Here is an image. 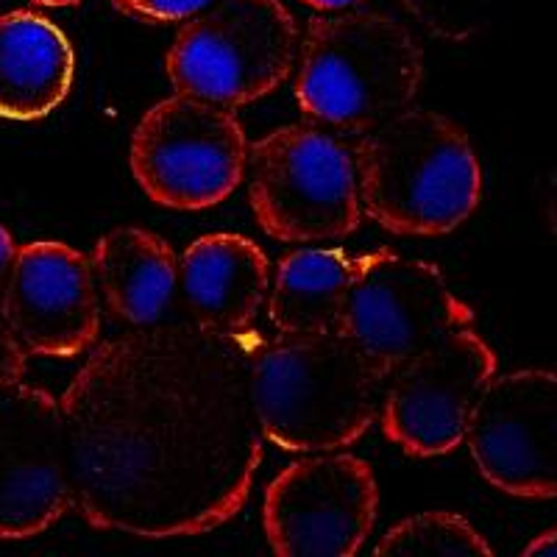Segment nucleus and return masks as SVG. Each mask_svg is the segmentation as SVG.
Returning a JSON list of instances; mask_svg holds the SVG:
<instances>
[{"label":"nucleus","mask_w":557,"mask_h":557,"mask_svg":"<svg viewBox=\"0 0 557 557\" xmlns=\"http://www.w3.org/2000/svg\"><path fill=\"white\" fill-rule=\"evenodd\" d=\"M89 262L114 321L128 330L165 321L178 293V257L165 237L143 226H114L98 237Z\"/></svg>","instance_id":"obj_16"},{"label":"nucleus","mask_w":557,"mask_h":557,"mask_svg":"<svg viewBox=\"0 0 557 557\" xmlns=\"http://www.w3.org/2000/svg\"><path fill=\"white\" fill-rule=\"evenodd\" d=\"M17 243H14L12 232H9L3 223H0V301H3V293H7L9 276H12L14 257H17Z\"/></svg>","instance_id":"obj_22"},{"label":"nucleus","mask_w":557,"mask_h":557,"mask_svg":"<svg viewBox=\"0 0 557 557\" xmlns=\"http://www.w3.org/2000/svg\"><path fill=\"white\" fill-rule=\"evenodd\" d=\"M32 357L70 360L98 343L101 293L87 253L62 240L23 243L0 301Z\"/></svg>","instance_id":"obj_13"},{"label":"nucleus","mask_w":557,"mask_h":557,"mask_svg":"<svg viewBox=\"0 0 557 557\" xmlns=\"http://www.w3.org/2000/svg\"><path fill=\"white\" fill-rule=\"evenodd\" d=\"M380 513L374 466L346 449L310 451L262 494V535L278 557H351Z\"/></svg>","instance_id":"obj_8"},{"label":"nucleus","mask_w":557,"mask_h":557,"mask_svg":"<svg viewBox=\"0 0 557 557\" xmlns=\"http://www.w3.org/2000/svg\"><path fill=\"white\" fill-rule=\"evenodd\" d=\"M117 12L143 23H187L215 0H109Z\"/></svg>","instance_id":"obj_20"},{"label":"nucleus","mask_w":557,"mask_h":557,"mask_svg":"<svg viewBox=\"0 0 557 557\" xmlns=\"http://www.w3.org/2000/svg\"><path fill=\"white\" fill-rule=\"evenodd\" d=\"M301 7L312 9L318 14H332V12H346V9L357 7L360 0H298Z\"/></svg>","instance_id":"obj_24"},{"label":"nucleus","mask_w":557,"mask_h":557,"mask_svg":"<svg viewBox=\"0 0 557 557\" xmlns=\"http://www.w3.org/2000/svg\"><path fill=\"white\" fill-rule=\"evenodd\" d=\"M351 151L362 215L391 235L444 237L480 209L474 143L435 109H401L360 134Z\"/></svg>","instance_id":"obj_4"},{"label":"nucleus","mask_w":557,"mask_h":557,"mask_svg":"<svg viewBox=\"0 0 557 557\" xmlns=\"http://www.w3.org/2000/svg\"><path fill=\"white\" fill-rule=\"evenodd\" d=\"M424 82L416 34L371 9L318 14L298 37L293 98L310 126L366 134L412 107Z\"/></svg>","instance_id":"obj_3"},{"label":"nucleus","mask_w":557,"mask_h":557,"mask_svg":"<svg viewBox=\"0 0 557 557\" xmlns=\"http://www.w3.org/2000/svg\"><path fill=\"white\" fill-rule=\"evenodd\" d=\"M76 78L67 34L34 12L0 14V117L42 121L62 107Z\"/></svg>","instance_id":"obj_15"},{"label":"nucleus","mask_w":557,"mask_h":557,"mask_svg":"<svg viewBox=\"0 0 557 557\" xmlns=\"http://www.w3.org/2000/svg\"><path fill=\"white\" fill-rule=\"evenodd\" d=\"M298 37L282 0H215L178 26L165 73L182 96L240 109L290 78Z\"/></svg>","instance_id":"obj_6"},{"label":"nucleus","mask_w":557,"mask_h":557,"mask_svg":"<svg viewBox=\"0 0 557 557\" xmlns=\"http://www.w3.org/2000/svg\"><path fill=\"white\" fill-rule=\"evenodd\" d=\"M374 555L494 557V546L480 527L455 510H424L382 532Z\"/></svg>","instance_id":"obj_18"},{"label":"nucleus","mask_w":557,"mask_h":557,"mask_svg":"<svg viewBox=\"0 0 557 557\" xmlns=\"http://www.w3.org/2000/svg\"><path fill=\"white\" fill-rule=\"evenodd\" d=\"M73 510L62 405L17 382L0 391V541H28Z\"/></svg>","instance_id":"obj_12"},{"label":"nucleus","mask_w":557,"mask_h":557,"mask_svg":"<svg viewBox=\"0 0 557 557\" xmlns=\"http://www.w3.org/2000/svg\"><path fill=\"white\" fill-rule=\"evenodd\" d=\"M405 12L430 37L444 42H469L494 17L496 0H399Z\"/></svg>","instance_id":"obj_19"},{"label":"nucleus","mask_w":557,"mask_h":557,"mask_svg":"<svg viewBox=\"0 0 557 557\" xmlns=\"http://www.w3.org/2000/svg\"><path fill=\"white\" fill-rule=\"evenodd\" d=\"M28 351L9 326L7 315L0 310V391L17 385L28 374Z\"/></svg>","instance_id":"obj_21"},{"label":"nucleus","mask_w":557,"mask_h":557,"mask_svg":"<svg viewBox=\"0 0 557 557\" xmlns=\"http://www.w3.org/2000/svg\"><path fill=\"white\" fill-rule=\"evenodd\" d=\"M355 257L337 246H307L282 253L271 268L268 318L278 335L341 330Z\"/></svg>","instance_id":"obj_17"},{"label":"nucleus","mask_w":557,"mask_h":557,"mask_svg":"<svg viewBox=\"0 0 557 557\" xmlns=\"http://www.w3.org/2000/svg\"><path fill=\"white\" fill-rule=\"evenodd\" d=\"M34 7H45V9H67V7H78L82 0H32Z\"/></svg>","instance_id":"obj_25"},{"label":"nucleus","mask_w":557,"mask_h":557,"mask_svg":"<svg viewBox=\"0 0 557 557\" xmlns=\"http://www.w3.org/2000/svg\"><path fill=\"white\" fill-rule=\"evenodd\" d=\"M385 371L343 330L260 337L251 396L262 437L282 451L346 449L380 416Z\"/></svg>","instance_id":"obj_2"},{"label":"nucleus","mask_w":557,"mask_h":557,"mask_svg":"<svg viewBox=\"0 0 557 557\" xmlns=\"http://www.w3.org/2000/svg\"><path fill=\"white\" fill-rule=\"evenodd\" d=\"M271 260L251 237L201 235L178 257V293L193 323L226 335L257 332L268 301Z\"/></svg>","instance_id":"obj_14"},{"label":"nucleus","mask_w":557,"mask_h":557,"mask_svg":"<svg viewBox=\"0 0 557 557\" xmlns=\"http://www.w3.org/2000/svg\"><path fill=\"white\" fill-rule=\"evenodd\" d=\"M248 201L278 243H335L362 223L355 151L310 123L278 126L248 151Z\"/></svg>","instance_id":"obj_5"},{"label":"nucleus","mask_w":557,"mask_h":557,"mask_svg":"<svg viewBox=\"0 0 557 557\" xmlns=\"http://www.w3.org/2000/svg\"><path fill=\"white\" fill-rule=\"evenodd\" d=\"M496 371L499 357L476 326L418 348L387 371L376 416L382 435L418 460L451 455Z\"/></svg>","instance_id":"obj_9"},{"label":"nucleus","mask_w":557,"mask_h":557,"mask_svg":"<svg viewBox=\"0 0 557 557\" xmlns=\"http://www.w3.org/2000/svg\"><path fill=\"white\" fill-rule=\"evenodd\" d=\"M552 552H555V530H544L539 539L524 546L527 557H552Z\"/></svg>","instance_id":"obj_23"},{"label":"nucleus","mask_w":557,"mask_h":557,"mask_svg":"<svg viewBox=\"0 0 557 557\" xmlns=\"http://www.w3.org/2000/svg\"><path fill=\"white\" fill-rule=\"evenodd\" d=\"M260 337L187 318L89 351L59 396L73 510L89 527L171 541L240 513L265 446L251 396Z\"/></svg>","instance_id":"obj_1"},{"label":"nucleus","mask_w":557,"mask_h":557,"mask_svg":"<svg viewBox=\"0 0 557 557\" xmlns=\"http://www.w3.org/2000/svg\"><path fill=\"white\" fill-rule=\"evenodd\" d=\"M248 151L235 109L176 92L143 112L128 139V165L157 207L201 212L235 196Z\"/></svg>","instance_id":"obj_7"},{"label":"nucleus","mask_w":557,"mask_h":557,"mask_svg":"<svg viewBox=\"0 0 557 557\" xmlns=\"http://www.w3.org/2000/svg\"><path fill=\"white\" fill-rule=\"evenodd\" d=\"M469 326H476L474 307L451 290L435 262L391 248L355 260L341 330L385 376L418 348Z\"/></svg>","instance_id":"obj_10"},{"label":"nucleus","mask_w":557,"mask_h":557,"mask_svg":"<svg viewBox=\"0 0 557 557\" xmlns=\"http://www.w3.org/2000/svg\"><path fill=\"white\" fill-rule=\"evenodd\" d=\"M557 380L549 368L496 371L466 424L474 469L487 485L513 499L555 496Z\"/></svg>","instance_id":"obj_11"}]
</instances>
